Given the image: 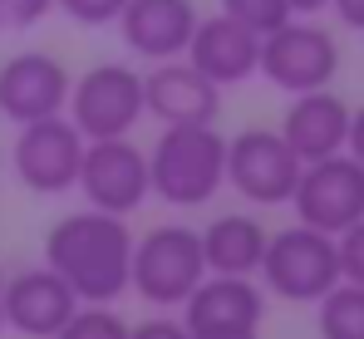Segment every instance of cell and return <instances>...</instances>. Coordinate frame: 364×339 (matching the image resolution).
<instances>
[{
    "mask_svg": "<svg viewBox=\"0 0 364 339\" xmlns=\"http://www.w3.org/2000/svg\"><path fill=\"white\" fill-rule=\"evenodd\" d=\"M45 266L60 276L84 305H114L128 290L133 271V231L128 217L84 207L50 226L45 236Z\"/></svg>",
    "mask_w": 364,
    "mask_h": 339,
    "instance_id": "obj_1",
    "label": "cell"
},
{
    "mask_svg": "<svg viewBox=\"0 0 364 339\" xmlns=\"http://www.w3.org/2000/svg\"><path fill=\"white\" fill-rule=\"evenodd\" d=\"M153 197L168 207H202L227 187V133L217 123H163L148 153Z\"/></svg>",
    "mask_w": 364,
    "mask_h": 339,
    "instance_id": "obj_2",
    "label": "cell"
},
{
    "mask_svg": "<svg viewBox=\"0 0 364 339\" xmlns=\"http://www.w3.org/2000/svg\"><path fill=\"white\" fill-rule=\"evenodd\" d=\"M207 276L202 261V236L182 222H158L153 231L133 236V271H128V290H138L148 305L173 310L182 305Z\"/></svg>",
    "mask_w": 364,
    "mask_h": 339,
    "instance_id": "obj_3",
    "label": "cell"
},
{
    "mask_svg": "<svg viewBox=\"0 0 364 339\" xmlns=\"http://www.w3.org/2000/svg\"><path fill=\"white\" fill-rule=\"evenodd\" d=\"M271 295L291 300V305H315L330 285H340V246L335 236L315 231V226H286L266 236V256L256 271Z\"/></svg>",
    "mask_w": 364,
    "mask_h": 339,
    "instance_id": "obj_4",
    "label": "cell"
},
{
    "mask_svg": "<svg viewBox=\"0 0 364 339\" xmlns=\"http://www.w3.org/2000/svg\"><path fill=\"white\" fill-rule=\"evenodd\" d=\"M143 113H148L143 109V74L119 59L94 64L69 84L64 118L84 133V143L89 138H128Z\"/></svg>",
    "mask_w": 364,
    "mask_h": 339,
    "instance_id": "obj_5",
    "label": "cell"
},
{
    "mask_svg": "<svg viewBox=\"0 0 364 339\" xmlns=\"http://www.w3.org/2000/svg\"><path fill=\"white\" fill-rule=\"evenodd\" d=\"M256 74L271 89H286V94L325 89L340 74V45H335V35L325 25H315L310 15H296L281 30L261 35V64H256Z\"/></svg>",
    "mask_w": 364,
    "mask_h": 339,
    "instance_id": "obj_6",
    "label": "cell"
},
{
    "mask_svg": "<svg viewBox=\"0 0 364 339\" xmlns=\"http://www.w3.org/2000/svg\"><path fill=\"white\" fill-rule=\"evenodd\" d=\"M301 168L305 163L281 138V128H242L237 138H227V187L256 207L291 202Z\"/></svg>",
    "mask_w": 364,
    "mask_h": 339,
    "instance_id": "obj_7",
    "label": "cell"
},
{
    "mask_svg": "<svg viewBox=\"0 0 364 339\" xmlns=\"http://www.w3.org/2000/svg\"><path fill=\"white\" fill-rule=\"evenodd\" d=\"M296 222L315 226L325 236H340L355 222H364V163L355 153H335L320 163H305L301 182L291 192Z\"/></svg>",
    "mask_w": 364,
    "mask_h": 339,
    "instance_id": "obj_8",
    "label": "cell"
},
{
    "mask_svg": "<svg viewBox=\"0 0 364 339\" xmlns=\"http://www.w3.org/2000/svg\"><path fill=\"white\" fill-rule=\"evenodd\" d=\"M74 187L84 192L89 207L114 212V217H133V212L153 197L148 153H143L133 138H89Z\"/></svg>",
    "mask_w": 364,
    "mask_h": 339,
    "instance_id": "obj_9",
    "label": "cell"
},
{
    "mask_svg": "<svg viewBox=\"0 0 364 339\" xmlns=\"http://www.w3.org/2000/svg\"><path fill=\"white\" fill-rule=\"evenodd\" d=\"M79 163H84V133H79L64 113L20 123L15 148H10V168H15V177H20L30 192H40V197L74 192Z\"/></svg>",
    "mask_w": 364,
    "mask_h": 339,
    "instance_id": "obj_10",
    "label": "cell"
},
{
    "mask_svg": "<svg viewBox=\"0 0 364 339\" xmlns=\"http://www.w3.org/2000/svg\"><path fill=\"white\" fill-rule=\"evenodd\" d=\"M69 84L74 74L45 50H20L0 64V113L10 123H35V118H55L69 104Z\"/></svg>",
    "mask_w": 364,
    "mask_h": 339,
    "instance_id": "obj_11",
    "label": "cell"
},
{
    "mask_svg": "<svg viewBox=\"0 0 364 339\" xmlns=\"http://www.w3.org/2000/svg\"><path fill=\"white\" fill-rule=\"evenodd\" d=\"M79 305L84 300L50 266H30V271L5 276V330L25 339H55Z\"/></svg>",
    "mask_w": 364,
    "mask_h": 339,
    "instance_id": "obj_12",
    "label": "cell"
},
{
    "mask_svg": "<svg viewBox=\"0 0 364 339\" xmlns=\"http://www.w3.org/2000/svg\"><path fill=\"white\" fill-rule=\"evenodd\" d=\"M143 109L158 123H217L222 84H212L187 59H158L143 74Z\"/></svg>",
    "mask_w": 364,
    "mask_h": 339,
    "instance_id": "obj_13",
    "label": "cell"
},
{
    "mask_svg": "<svg viewBox=\"0 0 364 339\" xmlns=\"http://www.w3.org/2000/svg\"><path fill=\"white\" fill-rule=\"evenodd\" d=\"M182 59L197 64L212 84L232 89V84H246V79L256 74V64H261V35L246 30L242 20H232V15L217 10V15H202V20H197V30H192Z\"/></svg>",
    "mask_w": 364,
    "mask_h": 339,
    "instance_id": "obj_14",
    "label": "cell"
},
{
    "mask_svg": "<svg viewBox=\"0 0 364 339\" xmlns=\"http://www.w3.org/2000/svg\"><path fill=\"white\" fill-rule=\"evenodd\" d=\"M350 104L325 84L310 94H291V109L281 118V138L296 148L301 163H320L350 148Z\"/></svg>",
    "mask_w": 364,
    "mask_h": 339,
    "instance_id": "obj_15",
    "label": "cell"
},
{
    "mask_svg": "<svg viewBox=\"0 0 364 339\" xmlns=\"http://www.w3.org/2000/svg\"><path fill=\"white\" fill-rule=\"evenodd\" d=\"M197 0H128L119 15L123 45L138 59L158 64V59H182L187 40L197 30Z\"/></svg>",
    "mask_w": 364,
    "mask_h": 339,
    "instance_id": "obj_16",
    "label": "cell"
},
{
    "mask_svg": "<svg viewBox=\"0 0 364 339\" xmlns=\"http://www.w3.org/2000/svg\"><path fill=\"white\" fill-rule=\"evenodd\" d=\"M266 290L251 276H202V285L182 300L187 330H261Z\"/></svg>",
    "mask_w": 364,
    "mask_h": 339,
    "instance_id": "obj_17",
    "label": "cell"
},
{
    "mask_svg": "<svg viewBox=\"0 0 364 339\" xmlns=\"http://www.w3.org/2000/svg\"><path fill=\"white\" fill-rule=\"evenodd\" d=\"M202 236V261L207 276H256L261 256H266V226L251 212H222L197 231Z\"/></svg>",
    "mask_w": 364,
    "mask_h": 339,
    "instance_id": "obj_18",
    "label": "cell"
},
{
    "mask_svg": "<svg viewBox=\"0 0 364 339\" xmlns=\"http://www.w3.org/2000/svg\"><path fill=\"white\" fill-rule=\"evenodd\" d=\"M320 339H364V285L340 281L330 285L320 300Z\"/></svg>",
    "mask_w": 364,
    "mask_h": 339,
    "instance_id": "obj_19",
    "label": "cell"
},
{
    "mask_svg": "<svg viewBox=\"0 0 364 339\" xmlns=\"http://www.w3.org/2000/svg\"><path fill=\"white\" fill-rule=\"evenodd\" d=\"M55 339H128V325L114 305H79Z\"/></svg>",
    "mask_w": 364,
    "mask_h": 339,
    "instance_id": "obj_20",
    "label": "cell"
},
{
    "mask_svg": "<svg viewBox=\"0 0 364 339\" xmlns=\"http://www.w3.org/2000/svg\"><path fill=\"white\" fill-rule=\"evenodd\" d=\"M217 5H222V15L242 20L246 30H256V35H271V30H281L286 20H296L286 0H217Z\"/></svg>",
    "mask_w": 364,
    "mask_h": 339,
    "instance_id": "obj_21",
    "label": "cell"
},
{
    "mask_svg": "<svg viewBox=\"0 0 364 339\" xmlns=\"http://www.w3.org/2000/svg\"><path fill=\"white\" fill-rule=\"evenodd\" d=\"M123 5H128V0H55V10H64L74 25H89V30H99V25H119Z\"/></svg>",
    "mask_w": 364,
    "mask_h": 339,
    "instance_id": "obj_22",
    "label": "cell"
},
{
    "mask_svg": "<svg viewBox=\"0 0 364 339\" xmlns=\"http://www.w3.org/2000/svg\"><path fill=\"white\" fill-rule=\"evenodd\" d=\"M335 246H340V281L364 285V222H355L350 231H340Z\"/></svg>",
    "mask_w": 364,
    "mask_h": 339,
    "instance_id": "obj_23",
    "label": "cell"
},
{
    "mask_svg": "<svg viewBox=\"0 0 364 339\" xmlns=\"http://www.w3.org/2000/svg\"><path fill=\"white\" fill-rule=\"evenodd\" d=\"M55 0H0V30H35Z\"/></svg>",
    "mask_w": 364,
    "mask_h": 339,
    "instance_id": "obj_24",
    "label": "cell"
},
{
    "mask_svg": "<svg viewBox=\"0 0 364 339\" xmlns=\"http://www.w3.org/2000/svg\"><path fill=\"white\" fill-rule=\"evenodd\" d=\"M128 339H192L182 320H143V325H128Z\"/></svg>",
    "mask_w": 364,
    "mask_h": 339,
    "instance_id": "obj_25",
    "label": "cell"
},
{
    "mask_svg": "<svg viewBox=\"0 0 364 339\" xmlns=\"http://www.w3.org/2000/svg\"><path fill=\"white\" fill-rule=\"evenodd\" d=\"M330 10L340 15V25H350V30H364V0H330Z\"/></svg>",
    "mask_w": 364,
    "mask_h": 339,
    "instance_id": "obj_26",
    "label": "cell"
},
{
    "mask_svg": "<svg viewBox=\"0 0 364 339\" xmlns=\"http://www.w3.org/2000/svg\"><path fill=\"white\" fill-rule=\"evenodd\" d=\"M345 153H355V158L364 163V109L350 113V148H345Z\"/></svg>",
    "mask_w": 364,
    "mask_h": 339,
    "instance_id": "obj_27",
    "label": "cell"
},
{
    "mask_svg": "<svg viewBox=\"0 0 364 339\" xmlns=\"http://www.w3.org/2000/svg\"><path fill=\"white\" fill-rule=\"evenodd\" d=\"M192 339H261L256 330H187Z\"/></svg>",
    "mask_w": 364,
    "mask_h": 339,
    "instance_id": "obj_28",
    "label": "cell"
},
{
    "mask_svg": "<svg viewBox=\"0 0 364 339\" xmlns=\"http://www.w3.org/2000/svg\"><path fill=\"white\" fill-rule=\"evenodd\" d=\"M291 5V15H320V10H330V0H286Z\"/></svg>",
    "mask_w": 364,
    "mask_h": 339,
    "instance_id": "obj_29",
    "label": "cell"
},
{
    "mask_svg": "<svg viewBox=\"0 0 364 339\" xmlns=\"http://www.w3.org/2000/svg\"><path fill=\"white\" fill-rule=\"evenodd\" d=\"M0 335H5V266H0Z\"/></svg>",
    "mask_w": 364,
    "mask_h": 339,
    "instance_id": "obj_30",
    "label": "cell"
}]
</instances>
